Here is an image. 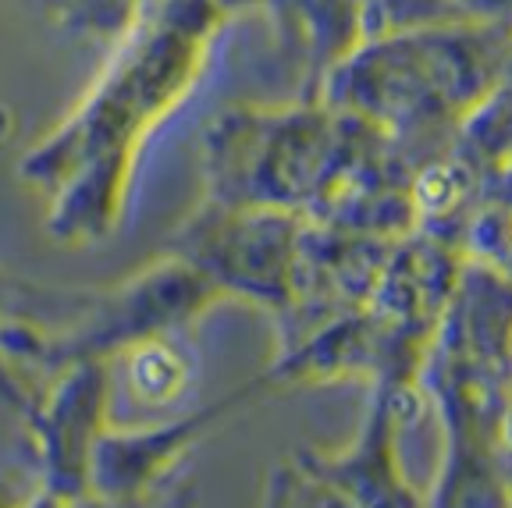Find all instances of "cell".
I'll return each instance as SVG.
<instances>
[{"instance_id": "1", "label": "cell", "mask_w": 512, "mask_h": 508, "mask_svg": "<svg viewBox=\"0 0 512 508\" xmlns=\"http://www.w3.org/2000/svg\"><path fill=\"white\" fill-rule=\"evenodd\" d=\"M214 29L210 0H153L79 111L22 160L25 182L50 196V239L89 246L118 224L139 146L203 72Z\"/></svg>"}, {"instance_id": "2", "label": "cell", "mask_w": 512, "mask_h": 508, "mask_svg": "<svg viewBox=\"0 0 512 508\" xmlns=\"http://www.w3.org/2000/svg\"><path fill=\"white\" fill-rule=\"evenodd\" d=\"M61 381L40 405L32 420L40 437V455L47 480L43 491L50 501H64L89 487V455L100 437V416H104L107 381L100 359H86L61 370Z\"/></svg>"}, {"instance_id": "3", "label": "cell", "mask_w": 512, "mask_h": 508, "mask_svg": "<svg viewBox=\"0 0 512 508\" xmlns=\"http://www.w3.org/2000/svg\"><path fill=\"white\" fill-rule=\"evenodd\" d=\"M235 402L239 398L160 430L100 434L93 445V455H89V487L107 501H139L164 477V469L189 448L192 437L221 420V413H228Z\"/></svg>"}, {"instance_id": "4", "label": "cell", "mask_w": 512, "mask_h": 508, "mask_svg": "<svg viewBox=\"0 0 512 508\" xmlns=\"http://www.w3.org/2000/svg\"><path fill=\"white\" fill-rule=\"evenodd\" d=\"M189 359L168 334H150L125 349V381L146 405H168L189 384Z\"/></svg>"}]
</instances>
